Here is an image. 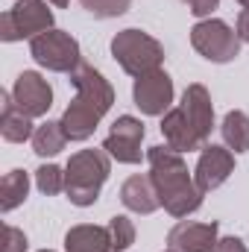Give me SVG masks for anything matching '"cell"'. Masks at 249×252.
I'll use <instances>...</instances> for the list:
<instances>
[{
	"instance_id": "22",
	"label": "cell",
	"mask_w": 249,
	"mask_h": 252,
	"mask_svg": "<svg viewBox=\"0 0 249 252\" xmlns=\"http://www.w3.org/2000/svg\"><path fill=\"white\" fill-rule=\"evenodd\" d=\"M35 185H38L41 193H47V196L62 193V190H64L62 167H56V164H44V167H38V170H35Z\"/></svg>"
},
{
	"instance_id": "20",
	"label": "cell",
	"mask_w": 249,
	"mask_h": 252,
	"mask_svg": "<svg viewBox=\"0 0 249 252\" xmlns=\"http://www.w3.org/2000/svg\"><path fill=\"white\" fill-rule=\"evenodd\" d=\"M64 144H67V135H64L62 124L47 121V124H41L32 132V150L38 156H56V153L64 150Z\"/></svg>"
},
{
	"instance_id": "2",
	"label": "cell",
	"mask_w": 249,
	"mask_h": 252,
	"mask_svg": "<svg viewBox=\"0 0 249 252\" xmlns=\"http://www.w3.org/2000/svg\"><path fill=\"white\" fill-rule=\"evenodd\" d=\"M147 161H150V179L158 190V199L167 208V214L187 217L202 205V190L196 188L193 176L187 173L182 153L158 144V147H150Z\"/></svg>"
},
{
	"instance_id": "8",
	"label": "cell",
	"mask_w": 249,
	"mask_h": 252,
	"mask_svg": "<svg viewBox=\"0 0 249 252\" xmlns=\"http://www.w3.org/2000/svg\"><path fill=\"white\" fill-rule=\"evenodd\" d=\"M141 141H144V124L132 115H124L112 124V132L103 141V150L124 164H138L141 161Z\"/></svg>"
},
{
	"instance_id": "28",
	"label": "cell",
	"mask_w": 249,
	"mask_h": 252,
	"mask_svg": "<svg viewBox=\"0 0 249 252\" xmlns=\"http://www.w3.org/2000/svg\"><path fill=\"white\" fill-rule=\"evenodd\" d=\"M50 3H53V6H59V9H64V6H67L70 0H50Z\"/></svg>"
},
{
	"instance_id": "30",
	"label": "cell",
	"mask_w": 249,
	"mask_h": 252,
	"mask_svg": "<svg viewBox=\"0 0 249 252\" xmlns=\"http://www.w3.org/2000/svg\"><path fill=\"white\" fill-rule=\"evenodd\" d=\"M182 3H190V0H182Z\"/></svg>"
},
{
	"instance_id": "3",
	"label": "cell",
	"mask_w": 249,
	"mask_h": 252,
	"mask_svg": "<svg viewBox=\"0 0 249 252\" xmlns=\"http://www.w3.org/2000/svg\"><path fill=\"white\" fill-rule=\"evenodd\" d=\"M112 161L106 150H79L70 156L67 170H64V193L73 205L85 208L94 205L103 182L109 179Z\"/></svg>"
},
{
	"instance_id": "7",
	"label": "cell",
	"mask_w": 249,
	"mask_h": 252,
	"mask_svg": "<svg viewBox=\"0 0 249 252\" xmlns=\"http://www.w3.org/2000/svg\"><path fill=\"white\" fill-rule=\"evenodd\" d=\"M47 30H53V12L44 0H18L9 12H3V41H32Z\"/></svg>"
},
{
	"instance_id": "32",
	"label": "cell",
	"mask_w": 249,
	"mask_h": 252,
	"mask_svg": "<svg viewBox=\"0 0 249 252\" xmlns=\"http://www.w3.org/2000/svg\"><path fill=\"white\" fill-rule=\"evenodd\" d=\"M167 252H173V250H167Z\"/></svg>"
},
{
	"instance_id": "26",
	"label": "cell",
	"mask_w": 249,
	"mask_h": 252,
	"mask_svg": "<svg viewBox=\"0 0 249 252\" xmlns=\"http://www.w3.org/2000/svg\"><path fill=\"white\" fill-rule=\"evenodd\" d=\"M211 252H247V247L241 244V238H217Z\"/></svg>"
},
{
	"instance_id": "11",
	"label": "cell",
	"mask_w": 249,
	"mask_h": 252,
	"mask_svg": "<svg viewBox=\"0 0 249 252\" xmlns=\"http://www.w3.org/2000/svg\"><path fill=\"white\" fill-rule=\"evenodd\" d=\"M70 85L76 88V100L85 103V106H91L100 115H106L112 109V103H115V91L106 82V76L97 67H91V64H85V62H79V67L70 73Z\"/></svg>"
},
{
	"instance_id": "10",
	"label": "cell",
	"mask_w": 249,
	"mask_h": 252,
	"mask_svg": "<svg viewBox=\"0 0 249 252\" xmlns=\"http://www.w3.org/2000/svg\"><path fill=\"white\" fill-rule=\"evenodd\" d=\"M132 97H135V106L144 115H153V118L164 115L173 103V79L164 70H153L147 76H138L135 88H132Z\"/></svg>"
},
{
	"instance_id": "16",
	"label": "cell",
	"mask_w": 249,
	"mask_h": 252,
	"mask_svg": "<svg viewBox=\"0 0 249 252\" xmlns=\"http://www.w3.org/2000/svg\"><path fill=\"white\" fill-rule=\"evenodd\" d=\"M30 121H32V118L24 115V112L15 106L12 91H3V115H0V132H3V138L12 141V144H21V141L32 138L35 129H32Z\"/></svg>"
},
{
	"instance_id": "27",
	"label": "cell",
	"mask_w": 249,
	"mask_h": 252,
	"mask_svg": "<svg viewBox=\"0 0 249 252\" xmlns=\"http://www.w3.org/2000/svg\"><path fill=\"white\" fill-rule=\"evenodd\" d=\"M238 35H241V41H249V9L238 15Z\"/></svg>"
},
{
	"instance_id": "15",
	"label": "cell",
	"mask_w": 249,
	"mask_h": 252,
	"mask_svg": "<svg viewBox=\"0 0 249 252\" xmlns=\"http://www.w3.org/2000/svg\"><path fill=\"white\" fill-rule=\"evenodd\" d=\"M100 112H94L91 106H85V103H79L76 97L70 100V106L64 109L62 115V129L64 135H67V141H85V138H91L94 135V129L100 124Z\"/></svg>"
},
{
	"instance_id": "18",
	"label": "cell",
	"mask_w": 249,
	"mask_h": 252,
	"mask_svg": "<svg viewBox=\"0 0 249 252\" xmlns=\"http://www.w3.org/2000/svg\"><path fill=\"white\" fill-rule=\"evenodd\" d=\"M220 132H223V141H226L229 150H235V153H247L249 150V118L244 112H229L223 118Z\"/></svg>"
},
{
	"instance_id": "14",
	"label": "cell",
	"mask_w": 249,
	"mask_h": 252,
	"mask_svg": "<svg viewBox=\"0 0 249 252\" xmlns=\"http://www.w3.org/2000/svg\"><path fill=\"white\" fill-rule=\"evenodd\" d=\"M121 199H124L126 208L135 211V214H153L161 205L158 190H156L150 176H129L124 182V188H121Z\"/></svg>"
},
{
	"instance_id": "1",
	"label": "cell",
	"mask_w": 249,
	"mask_h": 252,
	"mask_svg": "<svg viewBox=\"0 0 249 252\" xmlns=\"http://www.w3.org/2000/svg\"><path fill=\"white\" fill-rule=\"evenodd\" d=\"M211 126H214V106H211V97H208L205 85L193 82V85L185 88L182 103L164 115V121H161V135H164V141H167L170 150H176V153H190V150L208 147Z\"/></svg>"
},
{
	"instance_id": "23",
	"label": "cell",
	"mask_w": 249,
	"mask_h": 252,
	"mask_svg": "<svg viewBox=\"0 0 249 252\" xmlns=\"http://www.w3.org/2000/svg\"><path fill=\"white\" fill-rule=\"evenodd\" d=\"M79 3L94 18H118L129 9V0H79Z\"/></svg>"
},
{
	"instance_id": "24",
	"label": "cell",
	"mask_w": 249,
	"mask_h": 252,
	"mask_svg": "<svg viewBox=\"0 0 249 252\" xmlns=\"http://www.w3.org/2000/svg\"><path fill=\"white\" fill-rule=\"evenodd\" d=\"M3 235H6V247H3V252H27V235H24L21 229L6 226Z\"/></svg>"
},
{
	"instance_id": "13",
	"label": "cell",
	"mask_w": 249,
	"mask_h": 252,
	"mask_svg": "<svg viewBox=\"0 0 249 252\" xmlns=\"http://www.w3.org/2000/svg\"><path fill=\"white\" fill-rule=\"evenodd\" d=\"M217 244V223H193V220H179L170 235L167 247L173 252H211Z\"/></svg>"
},
{
	"instance_id": "31",
	"label": "cell",
	"mask_w": 249,
	"mask_h": 252,
	"mask_svg": "<svg viewBox=\"0 0 249 252\" xmlns=\"http://www.w3.org/2000/svg\"><path fill=\"white\" fill-rule=\"evenodd\" d=\"M41 252H50V250H41Z\"/></svg>"
},
{
	"instance_id": "29",
	"label": "cell",
	"mask_w": 249,
	"mask_h": 252,
	"mask_svg": "<svg viewBox=\"0 0 249 252\" xmlns=\"http://www.w3.org/2000/svg\"><path fill=\"white\" fill-rule=\"evenodd\" d=\"M238 3H241V6H244V9H249V0H238Z\"/></svg>"
},
{
	"instance_id": "5",
	"label": "cell",
	"mask_w": 249,
	"mask_h": 252,
	"mask_svg": "<svg viewBox=\"0 0 249 252\" xmlns=\"http://www.w3.org/2000/svg\"><path fill=\"white\" fill-rule=\"evenodd\" d=\"M190 44H193V50L202 59L217 62V64L232 62L241 53V35H238V30H232L226 21H217V18L199 21L190 30Z\"/></svg>"
},
{
	"instance_id": "9",
	"label": "cell",
	"mask_w": 249,
	"mask_h": 252,
	"mask_svg": "<svg viewBox=\"0 0 249 252\" xmlns=\"http://www.w3.org/2000/svg\"><path fill=\"white\" fill-rule=\"evenodd\" d=\"M12 100L15 106L30 115V118H41L50 112L53 106V88L47 85V79L35 70H24L18 79H15V88H12Z\"/></svg>"
},
{
	"instance_id": "21",
	"label": "cell",
	"mask_w": 249,
	"mask_h": 252,
	"mask_svg": "<svg viewBox=\"0 0 249 252\" xmlns=\"http://www.w3.org/2000/svg\"><path fill=\"white\" fill-rule=\"evenodd\" d=\"M106 229H109L112 250H115V252H124V250H129V247L135 244V226H132V220H129V217H124V214L112 217Z\"/></svg>"
},
{
	"instance_id": "6",
	"label": "cell",
	"mask_w": 249,
	"mask_h": 252,
	"mask_svg": "<svg viewBox=\"0 0 249 252\" xmlns=\"http://www.w3.org/2000/svg\"><path fill=\"white\" fill-rule=\"evenodd\" d=\"M30 53L41 67L56 73H73L79 67V44L70 32H62V30H47L35 35L30 41Z\"/></svg>"
},
{
	"instance_id": "19",
	"label": "cell",
	"mask_w": 249,
	"mask_h": 252,
	"mask_svg": "<svg viewBox=\"0 0 249 252\" xmlns=\"http://www.w3.org/2000/svg\"><path fill=\"white\" fill-rule=\"evenodd\" d=\"M27 190H30V176L24 170H9L0 182V208L3 211L18 208L27 199Z\"/></svg>"
},
{
	"instance_id": "25",
	"label": "cell",
	"mask_w": 249,
	"mask_h": 252,
	"mask_svg": "<svg viewBox=\"0 0 249 252\" xmlns=\"http://www.w3.org/2000/svg\"><path fill=\"white\" fill-rule=\"evenodd\" d=\"M217 3H220V0H190L187 6H190V12H193L196 18H202V21H205V18L217 9Z\"/></svg>"
},
{
	"instance_id": "4",
	"label": "cell",
	"mask_w": 249,
	"mask_h": 252,
	"mask_svg": "<svg viewBox=\"0 0 249 252\" xmlns=\"http://www.w3.org/2000/svg\"><path fill=\"white\" fill-rule=\"evenodd\" d=\"M112 56L118 59V64L129 76L138 79V76H147L153 70H161L164 47L141 30H124L112 38Z\"/></svg>"
},
{
	"instance_id": "12",
	"label": "cell",
	"mask_w": 249,
	"mask_h": 252,
	"mask_svg": "<svg viewBox=\"0 0 249 252\" xmlns=\"http://www.w3.org/2000/svg\"><path fill=\"white\" fill-rule=\"evenodd\" d=\"M232 170H235V156H232V150L208 144V147H202V156H199V161H196L193 182H196V188L202 190V193H208V190L220 188V185L232 176Z\"/></svg>"
},
{
	"instance_id": "17",
	"label": "cell",
	"mask_w": 249,
	"mask_h": 252,
	"mask_svg": "<svg viewBox=\"0 0 249 252\" xmlns=\"http://www.w3.org/2000/svg\"><path fill=\"white\" fill-rule=\"evenodd\" d=\"M64 250L67 252H109L112 250L109 229H103V226H73L64 235Z\"/></svg>"
}]
</instances>
